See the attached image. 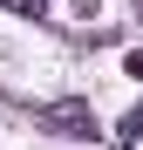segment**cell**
Wrapping results in <instances>:
<instances>
[{
	"mask_svg": "<svg viewBox=\"0 0 143 150\" xmlns=\"http://www.w3.org/2000/svg\"><path fill=\"white\" fill-rule=\"evenodd\" d=\"M41 123H48L55 137H95V109H89V103H48Z\"/></svg>",
	"mask_w": 143,
	"mask_h": 150,
	"instance_id": "obj_1",
	"label": "cell"
},
{
	"mask_svg": "<svg viewBox=\"0 0 143 150\" xmlns=\"http://www.w3.org/2000/svg\"><path fill=\"white\" fill-rule=\"evenodd\" d=\"M116 137H123V143H143V103H136V109L123 116V130H116Z\"/></svg>",
	"mask_w": 143,
	"mask_h": 150,
	"instance_id": "obj_2",
	"label": "cell"
},
{
	"mask_svg": "<svg viewBox=\"0 0 143 150\" xmlns=\"http://www.w3.org/2000/svg\"><path fill=\"white\" fill-rule=\"evenodd\" d=\"M0 7H14L20 21H41V14H48V0H0Z\"/></svg>",
	"mask_w": 143,
	"mask_h": 150,
	"instance_id": "obj_3",
	"label": "cell"
}]
</instances>
